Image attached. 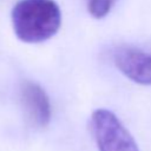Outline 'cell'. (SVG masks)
I'll return each instance as SVG.
<instances>
[{
    "label": "cell",
    "mask_w": 151,
    "mask_h": 151,
    "mask_svg": "<svg viewBox=\"0 0 151 151\" xmlns=\"http://www.w3.org/2000/svg\"><path fill=\"white\" fill-rule=\"evenodd\" d=\"M17 38L38 44L52 38L61 26V11L54 0H19L11 12Z\"/></svg>",
    "instance_id": "6da1fadb"
},
{
    "label": "cell",
    "mask_w": 151,
    "mask_h": 151,
    "mask_svg": "<svg viewBox=\"0 0 151 151\" xmlns=\"http://www.w3.org/2000/svg\"><path fill=\"white\" fill-rule=\"evenodd\" d=\"M91 131L99 151H139L132 134L110 110L93 111Z\"/></svg>",
    "instance_id": "7a4b0ae2"
},
{
    "label": "cell",
    "mask_w": 151,
    "mask_h": 151,
    "mask_svg": "<svg viewBox=\"0 0 151 151\" xmlns=\"http://www.w3.org/2000/svg\"><path fill=\"white\" fill-rule=\"evenodd\" d=\"M113 63L132 81L151 85V54L132 47H119L113 54Z\"/></svg>",
    "instance_id": "3957f363"
},
{
    "label": "cell",
    "mask_w": 151,
    "mask_h": 151,
    "mask_svg": "<svg viewBox=\"0 0 151 151\" xmlns=\"http://www.w3.org/2000/svg\"><path fill=\"white\" fill-rule=\"evenodd\" d=\"M20 98L24 110L33 125L45 127L50 124L52 117L50 98L39 84L29 80L24 81L20 87Z\"/></svg>",
    "instance_id": "277c9868"
},
{
    "label": "cell",
    "mask_w": 151,
    "mask_h": 151,
    "mask_svg": "<svg viewBox=\"0 0 151 151\" xmlns=\"http://www.w3.org/2000/svg\"><path fill=\"white\" fill-rule=\"evenodd\" d=\"M116 1L117 0H86V6L93 18L101 19L111 12Z\"/></svg>",
    "instance_id": "5b68a950"
}]
</instances>
